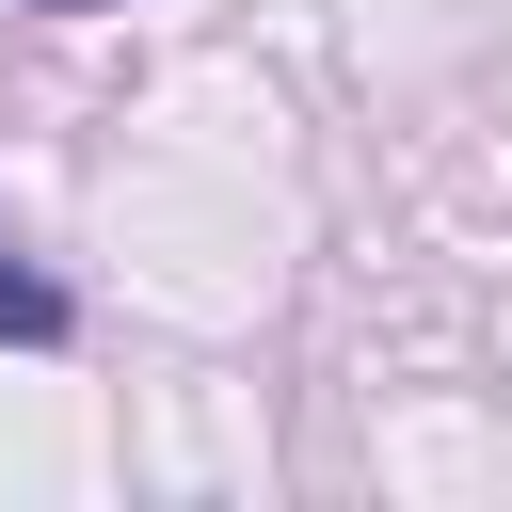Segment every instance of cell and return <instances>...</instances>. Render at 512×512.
Instances as JSON below:
<instances>
[{"label": "cell", "mask_w": 512, "mask_h": 512, "mask_svg": "<svg viewBox=\"0 0 512 512\" xmlns=\"http://www.w3.org/2000/svg\"><path fill=\"white\" fill-rule=\"evenodd\" d=\"M0 336H16V352H48V336H64V288H48L16 240H0Z\"/></svg>", "instance_id": "6da1fadb"}, {"label": "cell", "mask_w": 512, "mask_h": 512, "mask_svg": "<svg viewBox=\"0 0 512 512\" xmlns=\"http://www.w3.org/2000/svg\"><path fill=\"white\" fill-rule=\"evenodd\" d=\"M48 16H112V0H48Z\"/></svg>", "instance_id": "7a4b0ae2"}]
</instances>
